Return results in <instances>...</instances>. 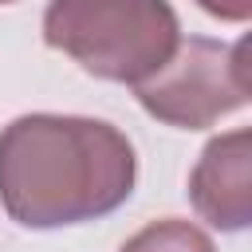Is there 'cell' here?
<instances>
[{"mask_svg": "<svg viewBox=\"0 0 252 252\" xmlns=\"http://www.w3.org/2000/svg\"><path fill=\"white\" fill-rule=\"evenodd\" d=\"M118 252H217V244L193 220L165 217V220H150L146 228H138Z\"/></svg>", "mask_w": 252, "mask_h": 252, "instance_id": "obj_5", "label": "cell"}, {"mask_svg": "<svg viewBox=\"0 0 252 252\" xmlns=\"http://www.w3.org/2000/svg\"><path fill=\"white\" fill-rule=\"evenodd\" d=\"M0 4H16V0H0Z\"/></svg>", "mask_w": 252, "mask_h": 252, "instance_id": "obj_7", "label": "cell"}, {"mask_svg": "<svg viewBox=\"0 0 252 252\" xmlns=\"http://www.w3.org/2000/svg\"><path fill=\"white\" fill-rule=\"evenodd\" d=\"M43 43L94 79L138 87L177 51L181 20L169 0H47Z\"/></svg>", "mask_w": 252, "mask_h": 252, "instance_id": "obj_2", "label": "cell"}, {"mask_svg": "<svg viewBox=\"0 0 252 252\" xmlns=\"http://www.w3.org/2000/svg\"><path fill=\"white\" fill-rule=\"evenodd\" d=\"M138 181L134 142L87 114H20L0 130V205L20 228H71L122 209Z\"/></svg>", "mask_w": 252, "mask_h": 252, "instance_id": "obj_1", "label": "cell"}, {"mask_svg": "<svg viewBox=\"0 0 252 252\" xmlns=\"http://www.w3.org/2000/svg\"><path fill=\"white\" fill-rule=\"evenodd\" d=\"M201 12H209L213 20H224V24H244L252 16V0H193Z\"/></svg>", "mask_w": 252, "mask_h": 252, "instance_id": "obj_6", "label": "cell"}, {"mask_svg": "<svg viewBox=\"0 0 252 252\" xmlns=\"http://www.w3.org/2000/svg\"><path fill=\"white\" fill-rule=\"evenodd\" d=\"M189 201L197 217L220 232H244L252 224V134L244 126L201 150L189 173Z\"/></svg>", "mask_w": 252, "mask_h": 252, "instance_id": "obj_4", "label": "cell"}, {"mask_svg": "<svg viewBox=\"0 0 252 252\" xmlns=\"http://www.w3.org/2000/svg\"><path fill=\"white\" fill-rule=\"evenodd\" d=\"M248 63L244 39L220 43L209 35H189L177 43L169 63L134 87L142 110L177 130H205L224 114L248 106Z\"/></svg>", "mask_w": 252, "mask_h": 252, "instance_id": "obj_3", "label": "cell"}]
</instances>
